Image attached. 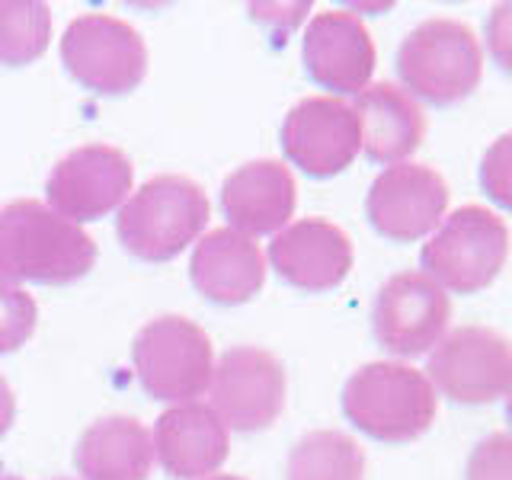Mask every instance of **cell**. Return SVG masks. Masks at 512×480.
<instances>
[{
    "mask_svg": "<svg viewBox=\"0 0 512 480\" xmlns=\"http://www.w3.org/2000/svg\"><path fill=\"white\" fill-rule=\"evenodd\" d=\"M93 237L36 199H16L0 208V279L68 285L93 269Z\"/></svg>",
    "mask_w": 512,
    "mask_h": 480,
    "instance_id": "6da1fadb",
    "label": "cell"
},
{
    "mask_svg": "<svg viewBox=\"0 0 512 480\" xmlns=\"http://www.w3.org/2000/svg\"><path fill=\"white\" fill-rule=\"evenodd\" d=\"M346 420L375 442H413L436 423L439 397L426 372L404 362H368L343 384Z\"/></svg>",
    "mask_w": 512,
    "mask_h": 480,
    "instance_id": "7a4b0ae2",
    "label": "cell"
},
{
    "mask_svg": "<svg viewBox=\"0 0 512 480\" xmlns=\"http://www.w3.org/2000/svg\"><path fill=\"white\" fill-rule=\"evenodd\" d=\"M208 196L189 176L160 173L125 199L116 218L122 247L144 263L180 256L208 224Z\"/></svg>",
    "mask_w": 512,
    "mask_h": 480,
    "instance_id": "3957f363",
    "label": "cell"
},
{
    "mask_svg": "<svg viewBox=\"0 0 512 480\" xmlns=\"http://www.w3.org/2000/svg\"><path fill=\"white\" fill-rule=\"evenodd\" d=\"M397 77L404 90L432 106H455L484 77V48L461 20H423L397 48Z\"/></svg>",
    "mask_w": 512,
    "mask_h": 480,
    "instance_id": "277c9868",
    "label": "cell"
},
{
    "mask_svg": "<svg viewBox=\"0 0 512 480\" xmlns=\"http://www.w3.org/2000/svg\"><path fill=\"white\" fill-rule=\"evenodd\" d=\"M509 256V228L484 205H461L442 224L420 253L423 272L445 292L477 295L500 276Z\"/></svg>",
    "mask_w": 512,
    "mask_h": 480,
    "instance_id": "5b68a950",
    "label": "cell"
},
{
    "mask_svg": "<svg viewBox=\"0 0 512 480\" xmlns=\"http://www.w3.org/2000/svg\"><path fill=\"white\" fill-rule=\"evenodd\" d=\"M132 362L138 384L154 400L189 404L208 391L215 372V349L208 333L180 314L154 317L135 333Z\"/></svg>",
    "mask_w": 512,
    "mask_h": 480,
    "instance_id": "8992f818",
    "label": "cell"
},
{
    "mask_svg": "<svg viewBox=\"0 0 512 480\" xmlns=\"http://www.w3.org/2000/svg\"><path fill=\"white\" fill-rule=\"evenodd\" d=\"M61 61L80 87L100 96H125L148 74V45L119 16L80 13L64 29Z\"/></svg>",
    "mask_w": 512,
    "mask_h": 480,
    "instance_id": "52a82bcc",
    "label": "cell"
},
{
    "mask_svg": "<svg viewBox=\"0 0 512 480\" xmlns=\"http://www.w3.org/2000/svg\"><path fill=\"white\" fill-rule=\"evenodd\" d=\"M426 378L436 394L455 404H493L512 378V343L490 327L448 330L429 352Z\"/></svg>",
    "mask_w": 512,
    "mask_h": 480,
    "instance_id": "ba28073f",
    "label": "cell"
},
{
    "mask_svg": "<svg viewBox=\"0 0 512 480\" xmlns=\"http://www.w3.org/2000/svg\"><path fill=\"white\" fill-rule=\"evenodd\" d=\"M285 368L260 346H231L215 362L212 384V410L218 420L237 432H260L272 426L285 410Z\"/></svg>",
    "mask_w": 512,
    "mask_h": 480,
    "instance_id": "9c48e42d",
    "label": "cell"
},
{
    "mask_svg": "<svg viewBox=\"0 0 512 480\" xmlns=\"http://www.w3.org/2000/svg\"><path fill=\"white\" fill-rule=\"evenodd\" d=\"M132 160L112 144H80L48 173V208L74 224L116 212L132 196Z\"/></svg>",
    "mask_w": 512,
    "mask_h": 480,
    "instance_id": "30bf717a",
    "label": "cell"
},
{
    "mask_svg": "<svg viewBox=\"0 0 512 480\" xmlns=\"http://www.w3.org/2000/svg\"><path fill=\"white\" fill-rule=\"evenodd\" d=\"M448 320H452L448 292L416 269L397 272L384 282L372 308L375 340L404 359L436 349L448 333Z\"/></svg>",
    "mask_w": 512,
    "mask_h": 480,
    "instance_id": "8fae6325",
    "label": "cell"
},
{
    "mask_svg": "<svg viewBox=\"0 0 512 480\" xmlns=\"http://www.w3.org/2000/svg\"><path fill=\"white\" fill-rule=\"evenodd\" d=\"M282 151L314 180L343 173L362 151L356 109L340 96H308L295 103L282 122Z\"/></svg>",
    "mask_w": 512,
    "mask_h": 480,
    "instance_id": "7c38bea8",
    "label": "cell"
},
{
    "mask_svg": "<svg viewBox=\"0 0 512 480\" xmlns=\"http://www.w3.org/2000/svg\"><path fill=\"white\" fill-rule=\"evenodd\" d=\"M445 208V180L432 167L413 164V160L384 167L365 196V215L372 228L394 244H413L432 234L442 224Z\"/></svg>",
    "mask_w": 512,
    "mask_h": 480,
    "instance_id": "4fadbf2b",
    "label": "cell"
},
{
    "mask_svg": "<svg viewBox=\"0 0 512 480\" xmlns=\"http://www.w3.org/2000/svg\"><path fill=\"white\" fill-rule=\"evenodd\" d=\"M304 68L317 87L340 96H359L375 74V42L372 32L356 13L324 10L304 32Z\"/></svg>",
    "mask_w": 512,
    "mask_h": 480,
    "instance_id": "5bb4252c",
    "label": "cell"
},
{
    "mask_svg": "<svg viewBox=\"0 0 512 480\" xmlns=\"http://www.w3.org/2000/svg\"><path fill=\"white\" fill-rule=\"evenodd\" d=\"M269 263L298 292H330L352 269V240L327 218H301L272 237Z\"/></svg>",
    "mask_w": 512,
    "mask_h": 480,
    "instance_id": "9a60e30c",
    "label": "cell"
},
{
    "mask_svg": "<svg viewBox=\"0 0 512 480\" xmlns=\"http://www.w3.org/2000/svg\"><path fill=\"white\" fill-rule=\"evenodd\" d=\"M154 458L170 477L202 480L212 477L228 461V426L205 404H176L157 416L154 426Z\"/></svg>",
    "mask_w": 512,
    "mask_h": 480,
    "instance_id": "2e32d148",
    "label": "cell"
},
{
    "mask_svg": "<svg viewBox=\"0 0 512 480\" xmlns=\"http://www.w3.org/2000/svg\"><path fill=\"white\" fill-rule=\"evenodd\" d=\"M295 202V176L279 160H250L221 183V212L247 237L279 234L292 221Z\"/></svg>",
    "mask_w": 512,
    "mask_h": 480,
    "instance_id": "e0dca14e",
    "label": "cell"
},
{
    "mask_svg": "<svg viewBox=\"0 0 512 480\" xmlns=\"http://www.w3.org/2000/svg\"><path fill=\"white\" fill-rule=\"evenodd\" d=\"M189 279L208 301L234 308L260 295L266 282L263 250L234 228L208 231L189 260Z\"/></svg>",
    "mask_w": 512,
    "mask_h": 480,
    "instance_id": "ac0fdd59",
    "label": "cell"
},
{
    "mask_svg": "<svg viewBox=\"0 0 512 480\" xmlns=\"http://www.w3.org/2000/svg\"><path fill=\"white\" fill-rule=\"evenodd\" d=\"M356 119L362 128V151L384 167L404 164L426 138V112L413 96L381 80L356 96Z\"/></svg>",
    "mask_w": 512,
    "mask_h": 480,
    "instance_id": "d6986e66",
    "label": "cell"
},
{
    "mask_svg": "<svg viewBox=\"0 0 512 480\" xmlns=\"http://www.w3.org/2000/svg\"><path fill=\"white\" fill-rule=\"evenodd\" d=\"M74 464L84 480H148L154 468L151 432L135 416H103L77 439Z\"/></svg>",
    "mask_w": 512,
    "mask_h": 480,
    "instance_id": "ffe728a7",
    "label": "cell"
},
{
    "mask_svg": "<svg viewBox=\"0 0 512 480\" xmlns=\"http://www.w3.org/2000/svg\"><path fill=\"white\" fill-rule=\"evenodd\" d=\"M285 480H365V452L340 429H314L288 452Z\"/></svg>",
    "mask_w": 512,
    "mask_h": 480,
    "instance_id": "44dd1931",
    "label": "cell"
},
{
    "mask_svg": "<svg viewBox=\"0 0 512 480\" xmlns=\"http://www.w3.org/2000/svg\"><path fill=\"white\" fill-rule=\"evenodd\" d=\"M52 39V10L39 0H0V64L23 68L45 55Z\"/></svg>",
    "mask_w": 512,
    "mask_h": 480,
    "instance_id": "7402d4cb",
    "label": "cell"
},
{
    "mask_svg": "<svg viewBox=\"0 0 512 480\" xmlns=\"http://www.w3.org/2000/svg\"><path fill=\"white\" fill-rule=\"evenodd\" d=\"M39 304L20 285L0 279V356L29 343L36 333Z\"/></svg>",
    "mask_w": 512,
    "mask_h": 480,
    "instance_id": "603a6c76",
    "label": "cell"
},
{
    "mask_svg": "<svg viewBox=\"0 0 512 480\" xmlns=\"http://www.w3.org/2000/svg\"><path fill=\"white\" fill-rule=\"evenodd\" d=\"M480 186L487 199L512 212V132L500 135L480 160Z\"/></svg>",
    "mask_w": 512,
    "mask_h": 480,
    "instance_id": "cb8c5ba5",
    "label": "cell"
},
{
    "mask_svg": "<svg viewBox=\"0 0 512 480\" xmlns=\"http://www.w3.org/2000/svg\"><path fill=\"white\" fill-rule=\"evenodd\" d=\"M464 480H512V432H490L474 445Z\"/></svg>",
    "mask_w": 512,
    "mask_h": 480,
    "instance_id": "d4e9b609",
    "label": "cell"
},
{
    "mask_svg": "<svg viewBox=\"0 0 512 480\" xmlns=\"http://www.w3.org/2000/svg\"><path fill=\"white\" fill-rule=\"evenodd\" d=\"M487 55L496 68L512 77V0L496 4L487 16Z\"/></svg>",
    "mask_w": 512,
    "mask_h": 480,
    "instance_id": "484cf974",
    "label": "cell"
},
{
    "mask_svg": "<svg viewBox=\"0 0 512 480\" xmlns=\"http://www.w3.org/2000/svg\"><path fill=\"white\" fill-rule=\"evenodd\" d=\"M13 420H16V397H13V391H10L7 378L0 375V436H7L10 426H13Z\"/></svg>",
    "mask_w": 512,
    "mask_h": 480,
    "instance_id": "4316f807",
    "label": "cell"
},
{
    "mask_svg": "<svg viewBox=\"0 0 512 480\" xmlns=\"http://www.w3.org/2000/svg\"><path fill=\"white\" fill-rule=\"evenodd\" d=\"M503 397H506V420L512 423V378H509V384H506V394H503Z\"/></svg>",
    "mask_w": 512,
    "mask_h": 480,
    "instance_id": "83f0119b",
    "label": "cell"
},
{
    "mask_svg": "<svg viewBox=\"0 0 512 480\" xmlns=\"http://www.w3.org/2000/svg\"><path fill=\"white\" fill-rule=\"evenodd\" d=\"M202 480H244V477H234V474H212V477H202Z\"/></svg>",
    "mask_w": 512,
    "mask_h": 480,
    "instance_id": "f1b7e54d",
    "label": "cell"
},
{
    "mask_svg": "<svg viewBox=\"0 0 512 480\" xmlns=\"http://www.w3.org/2000/svg\"><path fill=\"white\" fill-rule=\"evenodd\" d=\"M0 480H16V477H0Z\"/></svg>",
    "mask_w": 512,
    "mask_h": 480,
    "instance_id": "f546056e",
    "label": "cell"
},
{
    "mask_svg": "<svg viewBox=\"0 0 512 480\" xmlns=\"http://www.w3.org/2000/svg\"><path fill=\"white\" fill-rule=\"evenodd\" d=\"M58 480H68V477H58Z\"/></svg>",
    "mask_w": 512,
    "mask_h": 480,
    "instance_id": "4dcf8cb0",
    "label": "cell"
}]
</instances>
